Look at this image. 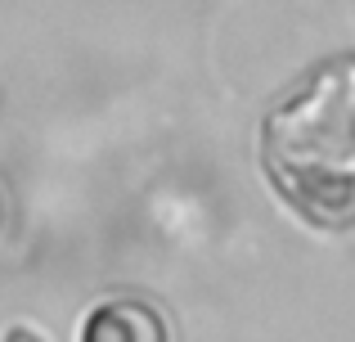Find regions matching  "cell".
I'll return each mask as SVG.
<instances>
[{"label":"cell","instance_id":"obj_1","mask_svg":"<svg viewBox=\"0 0 355 342\" xmlns=\"http://www.w3.org/2000/svg\"><path fill=\"white\" fill-rule=\"evenodd\" d=\"M261 167L315 230L355 225V54L324 59L261 122Z\"/></svg>","mask_w":355,"mask_h":342},{"label":"cell","instance_id":"obj_2","mask_svg":"<svg viewBox=\"0 0 355 342\" xmlns=\"http://www.w3.org/2000/svg\"><path fill=\"white\" fill-rule=\"evenodd\" d=\"M81 342H166V325L148 302L117 298L86 316Z\"/></svg>","mask_w":355,"mask_h":342},{"label":"cell","instance_id":"obj_3","mask_svg":"<svg viewBox=\"0 0 355 342\" xmlns=\"http://www.w3.org/2000/svg\"><path fill=\"white\" fill-rule=\"evenodd\" d=\"M5 342H45V338H36L32 329H9V334H5Z\"/></svg>","mask_w":355,"mask_h":342},{"label":"cell","instance_id":"obj_4","mask_svg":"<svg viewBox=\"0 0 355 342\" xmlns=\"http://www.w3.org/2000/svg\"><path fill=\"white\" fill-rule=\"evenodd\" d=\"M0 230H5V194H0Z\"/></svg>","mask_w":355,"mask_h":342}]
</instances>
